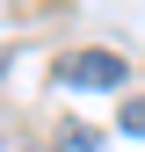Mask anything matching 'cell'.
Listing matches in <instances>:
<instances>
[{
    "mask_svg": "<svg viewBox=\"0 0 145 152\" xmlns=\"http://www.w3.org/2000/svg\"><path fill=\"white\" fill-rule=\"evenodd\" d=\"M123 72H131V65H123L116 51H65V58H58V80L65 87H116Z\"/></svg>",
    "mask_w": 145,
    "mask_h": 152,
    "instance_id": "1",
    "label": "cell"
},
{
    "mask_svg": "<svg viewBox=\"0 0 145 152\" xmlns=\"http://www.w3.org/2000/svg\"><path fill=\"white\" fill-rule=\"evenodd\" d=\"M58 152H102V145H94V130H87V123H65V138H58Z\"/></svg>",
    "mask_w": 145,
    "mask_h": 152,
    "instance_id": "2",
    "label": "cell"
},
{
    "mask_svg": "<svg viewBox=\"0 0 145 152\" xmlns=\"http://www.w3.org/2000/svg\"><path fill=\"white\" fill-rule=\"evenodd\" d=\"M123 130L145 138V94H123Z\"/></svg>",
    "mask_w": 145,
    "mask_h": 152,
    "instance_id": "3",
    "label": "cell"
},
{
    "mask_svg": "<svg viewBox=\"0 0 145 152\" xmlns=\"http://www.w3.org/2000/svg\"><path fill=\"white\" fill-rule=\"evenodd\" d=\"M0 65H7V51H0Z\"/></svg>",
    "mask_w": 145,
    "mask_h": 152,
    "instance_id": "4",
    "label": "cell"
}]
</instances>
